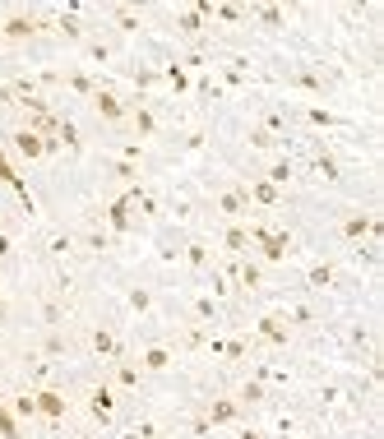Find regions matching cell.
I'll list each match as a JSON object with an SVG mask.
<instances>
[{"mask_svg":"<svg viewBox=\"0 0 384 439\" xmlns=\"http://www.w3.org/2000/svg\"><path fill=\"white\" fill-rule=\"evenodd\" d=\"M97 111H102V116H107V121H121V116H125V106L116 102V97H111V92H97Z\"/></svg>","mask_w":384,"mask_h":439,"instance_id":"277c9868","label":"cell"},{"mask_svg":"<svg viewBox=\"0 0 384 439\" xmlns=\"http://www.w3.org/2000/svg\"><path fill=\"white\" fill-rule=\"evenodd\" d=\"M15 411H19V416H32V411H37V402H32V398H19Z\"/></svg>","mask_w":384,"mask_h":439,"instance_id":"7c38bea8","label":"cell"},{"mask_svg":"<svg viewBox=\"0 0 384 439\" xmlns=\"http://www.w3.org/2000/svg\"><path fill=\"white\" fill-rule=\"evenodd\" d=\"M5 37H32V23L28 19H10L5 23Z\"/></svg>","mask_w":384,"mask_h":439,"instance_id":"52a82bcc","label":"cell"},{"mask_svg":"<svg viewBox=\"0 0 384 439\" xmlns=\"http://www.w3.org/2000/svg\"><path fill=\"white\" fill-rule=\"evenodd\" d=\"M366 231H380V222H370V217H361V213L343 222V236H366Z\"/></svg>","mask_w":384,"mask_h":439,"instance_id":"3957f363","label":"cell"},{"mask_svg":"<svg viewBox=\"0 0 384 439\" xmlns=\"http://www.w3.org/2000/svg\"><path fill=\"white\" fill-rule=\"evenodd\" d=\"M32 402H37V411H42V416H51V421H56V416H65V398L51 393V389H46V393H37Z\"/></svg>","mask_w":384,"mask_h":439,"instance_id":"7a4b0ae2","label":"cell"},{"mask_svg":"<svg viewBox=\"0 0 384 439\" xmlns=\"http://www.w3.org/2000/svg\"><path fill=\"white\" fill-rule=\"evenodd\" d=\"M246 439H260V435H246Z\"/></svg>","mask_w":384,"mask_h":439,"instance_id":"4fadbf2b","label":"cell"},{"mask_svg":"<svg viewBox=\"0 0 384 439\" xmlns=\"http://www.w3.org/2000/svg\"><path fill=\"white\" fill-rule=\"evenodd\" d=\"M264 338H273V342H282V338H287V333H282V329H278L273 319H264Z\"/></svg>","mask_w":384,"mask_h":439,"instance_id":"8fae6325","label":"cell"},{"mask_svg":"<svg viewBox=\"0 0 384 439\" xmlns=\"http://www.w3.org/2000/svg\"><path fill=\"white\" fill-rule=\"evenodd\" d=\"M0 181H10V185H15V190H23V181H19V176H15V167L5 162V153H0Z\"/></svg>","mask_w":384,"mask_h":439,"instance_id":"9c48e42d","label":"cell"},{"mask_svg":"<svg viewBox=\"0 0 384 439\" xmlns=\"http://www.w3.org/2000/svg\"><path fill=\"white\" fill-rule=\"evenodd\" d=\"M144 365H148V370H162V365H167V351H148V356H144Z\"/></svg>","mask_w":384,"mask_h":439,"instance_id":"30bf717a","label":"cell"},{"mask_svg":"<svg viewBox=\"0 0 384 439\" xmlns=\"http://www.w3.org/2000/svg\"><path fill=\"white\" fill-rule=\"evenodd\" d=\"M15 144H19V153H23V157H42V153H46V139L32 135V130H19Z\"/></svg>","mask_w":384,"mask_h":439,"instance_id":"6da1fadb","label":"cell"},{"mask_svg":"<svg viewBox=\"0 0 384 439\" xmlns=\"http://www.w3.org/2000/svg\"><path fill=\"white\" fill-rule=\"evenodd\" d=\"M0 435H5V439H19V421H15V411H5V407H0Z\"/></svg>","mask_w":384,"mask_h":439,"instance_id":"8992f818","label":"cell"},{"mask_svg":"<svg viewBox=\"0 0 384 439\" xmlns=\"http://www.w3.org/2000/svg\"><path fill=\"white\" fill-rule=\"evenodd\" d=\"M260 245H264V259H282V250H287V236H264V231H260Z\"/></svg>","mask_w":384,"mask_h":439,"instance_id":"5b68a950","label":"cell"},{"mask_svg":"<svg viewBox=\"0 0 384 439\" xmlns=\"http://www.w3.org/2000/svg\"><path fill=\"white\" fill-rule=\"evenodd\" d=\"M93 411H97L102 421L111 416V393H107V389H97V393H93Z\"/></svg>","mask_w":384,"mask_h":439,"instance_id":"ba28073f","label":"cell"}]
</instances>
